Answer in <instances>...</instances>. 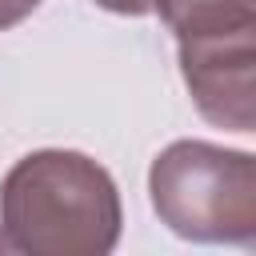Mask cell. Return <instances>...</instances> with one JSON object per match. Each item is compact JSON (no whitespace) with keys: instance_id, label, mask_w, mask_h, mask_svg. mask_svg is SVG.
Here are the masks:
<instances>
[{"instance_id":"3957f363","label":"cell","mask_w":256,"mask_h":256,"mask_svg":"<svg viewBox=\"0 0 256 256\" xmlns=\"http://www.w3.org/2000/svg\"><path fill=\"white\" fill-rule=\"evenodd\" d=\"M176 60L196 112L228 132H256V24L176 36Z\"/></svg>"},{"instance_id":"8992f818","label":"cell","mask_w":256,"mask_h":256,"mask_svg":"<svg viewBox=\"0 0 256 256\" xmlns=\"http://www.w3.org/2000/svg\"><path fill=\"white\" fill-rule=\"evenodd\" d=\"M100 4L104 12H116V16H152L156 0H92Z\"/></svg>"},{"instance_id":"277c9868","label":"cell","mask_w":256,"mask_h":256,"mask_svg":"<svg viewBox=\"0 0 256 256\" xmlns=\"http://www.w3.org/2000/svg\"><path fill=\"white\" fill-rule=\"evenodd\" d=\"M152 12L172 28V36L256 24V0H156Z\"/></svg>"},{"instance_id":"5b68a950","label":"cell","mask_w":256,"mask_h":256,"mask_svg":"<svg viewBox=\"0 0 256 256\" xmlns=\"http://www.w3.org/2000/svg\"><path fill=\"white\" fill-rule=\"evenodd\" d=\"M40 4H44V0H0V32H8V28H16L20 20H28Z\"/></svg>"},{"instance_id":"6da1fadb","label":"cell","mask_w":256,"mask_h":256,"mask_svg":"<svg viewBox=\"0 0 256 256\" xmlns=\"http://www.w3.org/2000/svg\"><path fill=\"white\" fill-rule=\"evenodd\" d=\"M120 228V188L84 152H28L0 184V256H108Z\"/></svg>"},{"instance_id":"7a4b0ae2","label":"cell","mask_w":256,"mask_h":256,"mask_svg":"<svg viewBox=\"0 0 256 256\" xmlns=\"http://www.w3.org/2000/svg\"><path fill=\"white\" fill-rule=\"evenodd\" d=\"M148 196L180 240L256 244V160L208 140H176L148 168Z\"/></svg>"}]
</instances>
